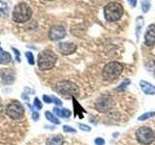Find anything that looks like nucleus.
Masks as SVG:
<instances>
[{"label": "nucleus", "instance_id": "f257e3e1", "mask_svg": "<svg viewBox=\"0 0 155 145\" xmlns=\"http://www.w3.org/2000/svg\"><path fill=\"white\" fill-rule=\"evenodd\" d=\"M55 90L58 94L64 97H73L76 98L80 95V88L76 83L69 80H62L57 82L55 85Z\"/></svg>", "mask_w": 155, "mask_h": 145}, {"label": "nucleus", "instance_id": "f03ea898", "mask_svg": "<svg viewBox=\"0 0 155 145\" xmlns=\"http://www.w3.org/2000/svg\"><path fill=\"white\" fill-rule=\"evenodd\" d=\"M57 60V56L51 50H43L38 54V67L43 71L51 70L54 67Z\"/></svg>", "mask_w": 155, "mask_h": 145}, {"label": "nucleus", "instance_id": "7ed1b4c3", "mask_svg": "<svg viewBox=\"0 0 155 145\" xmlns=\"http://www.w3.org/2000/svg\"><path fill=\"white\" fill-rule=\"evenodd\" d=\"M123 72V65L119 62L111 61L108 63L103 69L102 76L103 79L107 81H113L116 79Z\"/></svg>", "mask_w": 155, "mask_h": 145}, {"label": "nucleus", "instance_id": "20e7f679", "mask_svg": "<svg viewBox=\"0 0 155 145\" xmlns=\"http://www.w3.org/2000/svg\"><path fill=\"white\" fill-rule=\"evenodd\" d=\"M123 6L118 2H110L106 5L104 9L105 18L108 21H116L122 17L123 14Z\"/></svg>", "mask_w": 155, "mask_h": 145}, {"label": "nucleus", "instance_id": "39448f33", "mask_svg": "<svg viewBox=\"0 0 155 145\" xmlns=\"http://www.w3.org/2000/svg\"><path fill=\"white\" fill-rule=\"evenodd\" d=\"M31 17H32L31 8L23 2L18 4L13 11V21L18 23L28 21L31 18Z\"/></svg>", "mask_w": 155, "mask_h": 145}, {"label": "nucleus", "instance_id": "423d86ee", "mask_svg": "<svg viewBox=\"0 0 155 145\" xmlns=\"http://www.w3.org/2000/svg\"><path fill=\"white\" fill-rule=\"evenodd\" d=\"M136 138L138 141L143 145H149L151 144L155 139V134L153 130L147 126L139 128L136 133Z\"/></svg>", "mask_w": 155, "mask_h": 145}, {"label": "nucleus", "instance_id": "0eeeda50", "mask_svg": "<svg viewBox=\"0 0 155 145\" xmlns=\"http://www.w3.org/2000/svg\"><path fill=\"white\" fill-rule=\"evenodd\" d=\"M24 108L23 105L18 101H13L11 102L6 108V113L10 118L12 119H21L24 115Z\"/></svg>", "mask_w": 155, "mask_h": 145}, {"label": "nucleus", "instance_id": "6e6552de", "mask_svg": "<svg viewBox=\"0 0 155 145\" xmlns=\"http://www.w3.org/2000/svg\"><path fill=\"white\" fill-rule=\"evenodd\" d=\"M114 105V101L110 95H103L95 102V108L99 112H107Z\"/></svg>", "mask_w": 155, "mask_h": 145}, {"label": "nucleus", "instance_id": "1a4fd4ad", "mask_svg": "<svg viewBox=\"0 0 155 145\" xmlns=\"http://www.w3.org/2000/svg\"><path fill=\"white\" fill-rule=\"evenodd\" d=\"M66 35V30L62 25H54L51 28L48 37L51 41H59Z\"/></svg>", "mask_w": 155, "mask_h": 145}, {"label": "nucleus", "instance_id": "9d476101", "mask_svg": "<svg viewBox=\"0 0 155 145\" xmlns=\"http://www.w3.org/2000/svg\"><path fill=\"white\" fill-rule=\"evenodd\" d=\"M144 43L147 47H151L155 45V25L150 24L144 33Z\"/></svg>", "mask_w": 155, "mask_h": 145}, {"label": "nucleus", "instance_id": "9b49d317", "mask_svg": "<svg viewBox=\"0 0 155 145\" xmlns=\"http://www.w3.org/2000/svg\"><path fill=\"white\" fill-rule=\"evenodd\" d=\"M58 50L61 52L63 55H70L72 53H74L77 50V46L73 43L64 42L58 44Z\"/></svg>", "mask_w": 155, "mask_h": 145}, {"label": "nucleus", "instance_id": "f8f14e48", "mask_svg": "<svg viewBox=\"0 0 155 145\" xmlns=\"http://www.w3.org/2000/svg\"><path fill=\"white\" fill-rule=\"evenodd\" d=\"M0 77L4 84H12L15 80V72L10 69L0 70Z\"/></svg>", "mask_w": 155, "mask_h": 145}, {"label": "nucleus", "instance_id": "ddd939ff", "mask_svg": "<svg viewBox=\"0 0 155 145\" xmlns=\"http://www.w3.org/2000/svg\"><path fill=\"white\" fill-rule=\"evenodd\" d=\"M140 88H142L143 91L144 92V94L155 95V86L152 85L151 83H149V82L145 81V80H140Z\"/></svg>", "mask_w": 155, "mask_h": 145}, {"label": "nucleus", "instance_id": "4468645a", "mask_svg": "<svg viewBox=\"0 0 155 145\" xmlns=\"http://www.w3.org/2000/svg\"><path fill=\"white\" fill-rule=\"evenodd\" d=\"M63 143H64V138L61 134L54 135L47 140V145H63Z\"/></svg>", "mask_w": 155, "mask_h": 145}, {"label": "nucleus", "instance_id": "2eb2a0df", "mask_svg": "<svg viewBox=\"0 0 155 145\" xmlns=\"http://www.w3.org/2000/svg\"><path fill=\"white\" fill-rule=\"evenodd\" d=\"M53 112L57 116H59L61 118H69L71 116V111L67 108H53Z\"/></svg>", "mask_w": 155, "mask_h": 145}, {"label": "nucleus", "instance_id": "dca6fc26", "mask_svg": "<svg viewBox=\"0 0 155 145\" xmlns=\"http://www.w3.org/2000/svg\"><path fill=\"white\" fill-rule=\"evenodd\" d=\"M12 60V56L9 52L4 51V50H0V64L2 65H6L9 64Z\"/></svg>", "mask_w": 155, "mask_h": 145}, {"label": "nucleus", "instance_id": "f3484780", "mask_svg": "<svg viewBox=\"0 0 155 145\" xmlns=\"http://www.w3.org/2000/svg\"><path fill=\"white\" fill-rule=\"evenodd\" d=\"M45 116L46 118L48 120V122H51L52 124H55V125H59L60 124V121L58 120V118L56 116H54V114H52L50 111H46L45 112Z\"/></svg>", "mask_w": 155, "mask_h": 145}, {"label": "nucleus", "instance_id": "a211bd4d", "mask_svg": "<svg viewBox=\"0 0 155 145\" xmlns=\"http://www.w3.org/2000/svg\"><path fill=\"white\" fill-rule=\"evenodd\" d=\"M136 21H137V30H136V35H137V42H138L139 41V37H140V29H142L143 24V17H139Z\"/></svg>", "mask_w": 155, "mask_h": 145}, {"label": "nucleus", "instance_id": "6ab92c4d", "mask_svg": "<svg viewBox=\"0 0 155 145\" xmlns=\"http://www.w3.org/2000/svg\"><path fill=\"white\" fill-rule=\"evenodd\" d=\"M140 5H142V10L143 13H147L150 9V0H140Z\"/></svg>", "mask_w": 155, "mask_h": 145}, {"label": "nucleus", "instance_id": "aec40b11", "mask_svg": "<svg viewBox=\"0 0 155 145\" xmlns=\"http://www.w3.org/2000/svg\"><path fill=\"white\" fill-rule=\"evenodd\" d=\"M153 116H155V111H153V112H147V113H143L139 117V120L140 121H144V120H147L149 118L153 117Z\"/></svg>", "mask_w": 155, "mask_h": 145}, {"label": "nucleus", "instance_id": "412c9836", "mask_svg": "<svg viewBox=\"0 0 155 145\" xmlns=\"http://www.w3.org/2000/svg\"><path fill=\"white\" fill-rule=\"evenodd\" d=\"M25 57L27 58V61L30 65H34V63H35V61H34V56H33V53L30 52V51H27L25 52Z\"/></svg>", "mask_w": 155, "mask_h": 145}, {"label": "nucleus", "instance_id": "4be33fe9", "mask_svg": "<svg viewBox=\"0 0 155 145\" xmlns=\"http://www.w3.org/2000/svg\"><path fill=\"white\" fill-rule=\"evenodd\" d=\"M0 14H4V16H7V13H8V7H7V5L5 4L4 2H0Z\"/></svg>", "mask_w": 155, "mask_h": 145}, {"label": "nucleus", "instance_id": "5701e85b", "mask_svg": "<svg viewBox=\"0 0 155 145\" xmlns=\"http://www.w3.org/2000/svg\"><path fill=\"white\" fill-rule=\"evenodd\" d=\"M33 105L35 106V108H36L37 109H42V108H43V105H42V103H41V101L39 100L38 98H35V99H34Z\"/></svg>", "mask_w": 155, "mask_h": 145}, {"label": "nucleus", "instance_id": "b1692460", "mask_svg": "<svg viewBox=\"0 0 155 145\" xmlns=\"http://www.w3.org/2000/svg\"><path fill=\"white\" fill-rule=\"evenodd\" d=\"M43 100L45 103L47 104H51L53 103V97L52 96H48V95H44L43 96Z\"/></svg>", "mask_w": 155, "mask_h": 145}, {"label": "nucleus", "instance_id": "393cba45", "mask_svg": "<svg viewBox=\"0 0 155 145\" xmlns=\"http://www.w3.org/2000/svg\"><path fill=\"white\" fill-rule=\"evenodd\" d=\"M63 130H64V132L66 133H77V130L74 129V128H72L70 127V126H63Z\"/></svg>", "mask_w": 155, "mask_h": 145}, {"label": "nucleus", "instance_id": "a878e982", "mask_svg": "<svg viewBox=\"0 0 155 145\" xmlns=\"http://www.w3.org/2000/svg\"><path fill=\"white\" fill-rule=\"evenodd\" d=\"M79 127H80L81 130H84V132H90V130H91V128L89 127V126L84 125V124H80V125H79Z\"/></svg>", "mask_w": 155, "mask_h": 145}, {"label": "nucleus", "instance_id": "bb28decb", "mask_svg": "<svg viewBox=\"0 0 155 145\" xmlns=\"http://www.w3.org/2000/svg\"><path fill=\"white\" fill-rule=\"evenodd\" d=\"M94 142H95L96 145H104L105 144V139L102 138V137H97L94 140Z\"/></svg>", "mask_w": 155, "mask_h": 145}, {"label": "nucleus", "instance_id": "cd10ccee", "mask_svg": "<svg viewBox=\"0 0 155 145\" xmlns=\"http://www.w3.org/2000/svg\"><path fill=\"white\" fill-rule=\"evenodd\" d=\"M53 97V96H52ZM53 103H54L56 105V106H61L62 105V102L59 100V99H57L55 98V97H53Z\"/></svg>", "mask_w": 155, "mask_h": 145}, {"label": "nucleus", "instance_id": "c85d7f7f", "mask_svg": "<svg viewBox=\"0 0 155 145\" xmlns=\"http://www.w3.org/2000/svg\"><path fill=\"white\" fill-rule=\"evenodd\" d=\"M129 83H130V80H128V79H126V80H125V81L123 82V84H122V85H120V86L118 87V88H117V89H118V90H120V89H121V90H122V89L124 88V87H125V86H127V85H128Z\"/></svg>", "mask_w": 155, "mask_h": 145}, {"label": "nucleus", "instance_id": "c756f323", "mask_svg": "<svg viewBox=\"0 0 155 145\" xmlns=\"http://www.w3.org/2000/svg\"><path fill=\"white\" fill-rule=\"evenodd\" d=\"M32 119L34 121H37L39 119V113L37 112V111H33V113H32Z\"/></svg>", "mask_w": 155, "mask_h": 145}, {"label": "nucleus", "instance_id": "7c9ffc66", "mask_svg": "<svg viewBox=\"0 0 155 145\" xmlns=\"http://www.w3.org/2000/svg\"><path fill=\"white\" fill-rule=\"evenodd\" d=\"M128 3L130 4V6L134 8L136 7V5H137V0H128Z\"/></svg>", "mask_w": 155, "mask_h": 145}, {"label": "nucleus", "instance_id": "2f4dec72", "mask_svg": "<svg viewBox=\"0 0 155 145\" xmlns=\"http://www.w3.org/2000/svg\"><path fill=\"white\" fill-rule=\"evenodd\" d=\"M13 50L15 51V53H16V55H17V59H18V56L19 57V55H21V53H19V51L18 50H16V48H14L13 47Z\"/></svg>", "mask_w": 155, "mask_h": 145}, {"label": "nucleus", "instance_id": "473e14b6", "mask_svg": "<svg viewBox=\"0 0 155 145\" xmlns=\"http://www.w3.org/2000/svg\"><path fill=\"white\" fill-rule=\"evenodd\" d=\"M47 1H51V0H47Z\"/></svg>", "mask_w": 155, "mask_h": 145}]
</instances>
